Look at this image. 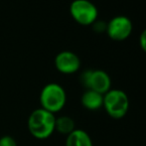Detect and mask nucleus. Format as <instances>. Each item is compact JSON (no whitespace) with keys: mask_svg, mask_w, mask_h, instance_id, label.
I'll return each instance as SVG.
<instances>
[{"mask_svg":"<svg viewBox=\"0 0 146 146\" xmlns=\"http://www.w3.org/2000/svg\"><path fill=\"white\" fill-rule=\"evenodd\" d=\"M55 124V114L42 108L35 110L28 118V129L31 135L40 140L49 138L53 134Z\"/></svg>","mask_w":146,"mask_h":146,"instance_id":"f257e3e1","label":"nucleus"},{"mask_svg":"<svg viewBox=\"0 0 146 146\" xmlns=\"http://www.w3.org/2000/svg\"><path fill=\"white\" fill-rule=\"evenodd\" d=\"M67 102V94L62 86L51 83L43 88L40 94V102L42 108L56 113L64 108Z\"/></svg>","mask_w":146,"mask_h":146,"instance_id":"f03ea898","label":"nucleus"},{"mask_svg":"<svg viewBox=\"0 0 146 146\" xmlns=\"http://www.w3.org/2000/svg\"><path fill=\"white\" fill-rule=\"evenodd\" d=\"M106 113L114 119H120L126 115L129 110V98L121 90H111L104 94V104Z\"/></svg>","mask_w":146,"mask_h":146,"instance_id":"7ed1b4c3","label":"nucleus"},{"mask_svg":"<svg viewBox=\"0 0 146 146\" xmlns=\"http://www.w3.org/2000/svg\"><path fill=\"white\" fill-rule=\"evenodd\" d=\"M81 83L87 90L104 94L110 90L111 80L102 70H87L81 76Z\"/></svg>","mask_w":146,"mask_h":146,"instance_id":"20e7f679","label":"nucleus"},{"mask_svg":"<svg viewBox=\"0 0 146 146\" xmlns=\"http://www.w3.org/2000/svg\"><path fill=\"white\" fill-rule=\"evenodd\" d=\"M72 17L81 25H92L98 18V8L90 0H74L70 5Z\"/></svg>","mask_w":146,"mask_h":146,"instance_id":"39448f33","label":"nucleus"},{"mask_svg":"<svg viewBox=\"0 0 146 146\" xmlns=\"http://www.w3.org/2000/svg\"><path fill=\"white\" fill-rule=\"evenodd\" d=\"M132 22L128 17L118 15L113 17L106 25V33L114 41H123L132 32Z\"/></svg>","mask_w":146,"mask_h":146,"instance_id":"423d86ee","label":"nucleus"},{"mask_svg":"<svg viewBox=\"0 0 146 146\" xmlns=\"http://www.w3.org/2000/svg\"><path fill=\"white\" fill-rule=\"evenodd\" d=\"M55 66L62 74L70 75L78 72L81 67V60L74 52L63 51L60 52L55 58Z\"/></svg>","mask_w":146,"mask_h":146,"instance_id":"0eeeda50","label":"nucleus"},{"mask_svg":"<svg viewBox=\"0 0 146 146\" xmlns=\"http://www.w3.org/2000/svg\"><path fill=\"white\" fill-rule=\"evenodd\" d=\"M82 104L88 110H98L102 108L104 104V94H100L94 90H87L83 94L81 98Z\"/></svg>","mask_w":146,"mask_h":146,"instance_id":"6e6552de","label":"nucleus"},{"mask_svg":"<svg viewBox=\"0 0 146 146\" xmlns=\"http://www.w3.org/2000/svg\"><path fill=\"white\" fill-rule=\"evenodd\" d=\"M66 146H94L90 136L83 129H75L67 135Z\"/></svg>","mask_w":146,"mask_h":146,"instance_id":"1a4fd4ad","label":"nucleus"},{"mask_svg":"<svg viewBox=\"0 0 146 146\" xmlns=\"http://www.w3.org/2000/svg\"><path fill=\"white\" fill-rule=\"evenodd\" d=\"M76 129L75 121L70 116H60L56 118V124H55V130L62 134L69 135Z\"/></svg>","mask_w":146,"mask_h":146,"instance_id":"9d476101","label":"nucleus"},{"mask_svg":"<svg viewBox=\"0 0 146 146\" xmlns=\"http://www.w3.org/2000/svg\"><path fill=\"white\" fill-rule=\"evenodd\" d=\"M0 146H17V142L13 137L6 135L0 138Z\"/></svg>","mask_w":146,"mask_h":146,"instance_id":"9b49d317","label":"nucleus"},{"mask_svg":"<svg viewBox=\"0 0 146 146\" xmlns=\"http://www.w3.org/2000/svg\"><path fill=\"white\" fill-rule=\"evenodd\" d=\"M92 25L96 32L102 33L104 31H106V25H108V23H106L104 21H94Z\"/></svg>","mask_w":146,"mask_h":146,"instance_id":"f8f14e48","label":"nucleus"},{"mask_svg":"<svg viewBox=\"0 0 146 146\" xmlns=\"http://www.w3.org/2000/svg\"><path fill=\"white\" fill-rule=\"evenodd\" d=\"M139 43H140V47L142 48V50L146 53V28L142 31L139 38Z\"/></svg>","mask_w":146,"mask_h":146,"instance_id":"ddd939ff","label":"nucleus"}]
</instances>
